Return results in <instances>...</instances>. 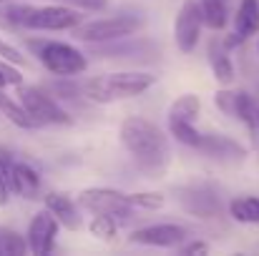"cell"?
<instances>
[{"label":"cell","mask_w":259,"mask_h":256,"mask_svg":"<svg viewBox=\"0 0 259 256\" xmlns=\"http://www.w3.org/2000/svg\"><path fill=\"white\" fill-rule=\"evenodd\" d=\"M121 146L146 173H161L169 164V138L166 133L144 116H128L118 131Z\"/></svg>","instance_id":"cell-1"},{"label":"cell","mask_w":259,"mask_h":256,"mask_svg":"<svg viewBox=\"0 0 259 256\" xmlns=\"http://www.w3.org/2000/svg\"><path fill=\"white\" fill-rule=\"evenodd\" d=\"M156 83V76L141 73V71H123V73H108L101 78H91L83 83V95L93 103H113L121 98H134L146 93Z\"/></svg>","instance_id":"cell-2"},{"label":"cell","mask_w":259,"mask_h":256,"mask_svg":"<svg viewBox=\"0 0 259 256\" xmlns=\"http://www.w3.org/2000/svg\"><path fill=\"white\" fill-rule=\"evenodd\" d=\"M28 48L38 56V61L43 63V68L53 76H81L88 68L86 56L63 40H28Z\"/></svg>","instance_id":"cell-3"},{"label":"cell","mask_w":259,"mask_h":256,"mask_svg":"<svg viewBox=\"0 0 259 256\" xmlns=\"http://www.w3.org/2000/svg\"><path fill=\"white\" fill-rule=\"evenodd\" d=\"M141 25L144 20L136 15H113V18H101L91 23H78L73 28V35L76 40H83V43H108V40H123L134 35Z\"/></svg>","instance_id":"cell-4"},{"label":"cell","mask_w":259,"mask_h":256,"mask_svg":"<svg viewBox=\"0 0 259 256\" xmlns=\"http://www.w3.org/2000/svg\"><path fill=\"white\" fill-rule=\"evenodd\" d=\"M18 100L38 126H68L73 118L61 103L35 85H18Z\"/></svg>","instance_id":"cell-5"},{"label":"cell","mask_w":259,"mask_h":256,"mask_svg":"<svg viewBox=\"0 0 259 256\" xmlns=\"http://www.w3.org/2000/svg\"><path fill=\"white\" fill-rule=\"evenodd\" d=\"M78 203L81 209H86L91 214H108L113 219H128L134 214V206L128 201V193L116 191V188H86L78 193Z\"/></svg>","instance_id":"cell-6"},{"label":"cell","mask_w":259,"mask_h":256,"mask_svg":"<svg viewBox=\"0 0 259 256\" xmlns=\"http://www.w3.org/2000/svg\"><path fill=\"white\" fill-rule=\"evenodd\" d=\"M174 193H176L179 206L194 219H217L222 211L217 191L206 183H186V186H179Z\"/></svg>","instance_id":"cell-7"},{"label":"cell","mask_w":259,"mask_h":256,"mask_svg":"<svg viewBox=\"0 0 259 256\" xmlns=\"http://www.w3.org/2000/svg\"><path fill=\"white\" fill-rule=\"evenodd\" d=\"M81 20L78 10L63 3H53V5H43L30 10L28 20H25V30H73Z\"/></svg>","instance_id":"cell-8"},{"label":"cell","mask_w":259,"mask_h":256,"mask_svg":"<svg viewBox=\"0 0 259 256\" xmlns=\"http://www.w3.org/2000/svg\"><path fill=\"white\" fill-rule=\"evenodd\" d=\"M201 13H199V3L196 0H186L174 20V43L181 53H191L199 45L201 38Z\"/></svg>","instance_id":"cell-9"},{"label":"cell","mask_w":259,"mask_h":256,"mask_svg":"<svg viewBox=\"0 0 259 256\" xmlns=\"http://www.w3.org/2000/svg\"><path fill=\"white\" fill-rule=\"evenodd\" d=\"M58 229H61V224L56 221V216L48 209L38 211L30 219V226H28V236H25L28 251H33V254H38V256H48L56 249Z\"/></svg>","instance_id":"cell-10"},{"label":"cell","mask_w":259,"mask_h":256,"mask_svg":"<svg viewBox=\"0 0 259 256\" xmlns=\"http://www.w3.org/2000/svg\"><path fill=\"white\" fill-rule=\"evenodd\" d=\"M186 239V229L179 224H154V226H144L131 231L128 241L131 244H141V246H161V249H171L179 246Z\"/></svg>","instance_id":"cell-11"},{"label":"cell","mask_w":259,"mask_h":256,"mask_svg":"<svg viewBox=\"0 0 259 256\" xmlns=\"http://www.w3.org/2000/svg\"><path fill=\"white\" fill-rule=\"evenodd\" d=\"M199 151L206 153L209 159H217V161H244L247 159V148L242 143H237L234 138L222 136V133L201 136Z\"/></svg>","instance_id":"cell-12"},{"label":"cell","mask_w":259,"mask_h":256,"mask_svg":"<svg viewBox=\"0 0 259 256\" xmlns=\"http://www.w3.org/2000/svg\"><path fill=\"white\" fill-rule=\"evenodd\" d=\"M46 209L56 216V221L63 226V229H68V231H76V229H81V216H78V211H76V203L66 196V193H48L46 196Z\"/></svg>","instance_id":"cell-13"},{"label":"cell","mask_w":259,"mask_h":256,"mask_svg":"<svg viewBox=\"0 0 259 256\" xmlns=\"http://www.w3.org/2000/svg\"><path fill=\"white\" fill-rule=\"evenodd\" d=\"M10 191H15L23 198H38L40 191V176L38 171L23 161H15L13 173H10Z\"/></svg>","instance_id":"cell-14"},{"label":"cell","mask_w":259,"mask_h":256,"mask_svg":"<svg viewBox=\"0 0 259 256\" xmlns=\"http://www.w3.org/2000/svg\"><path fill=\"white\" fill-rule=\"evenodd\" d=\"M234 30L242 38H249L259 30V0H242L234 15Z\"/></svg>","instance_id":"cell-15"},{"label":"cell","mask_w":259,"mask_h":256,"mask_svg":"<svg viewBox=\"0 0 259 256\" xmlns=\"http://www.w3.org/2000/svg\"><path fill=\"white\" fill-rule=\"evenodd\" d=\"M199 13H201V23L211 30H222L229 23V10H227V0H201L199 3Z\"/></svg>","instance_id":"cell-16"},{"label":"cell","mask_w":259,"mask_h":256,"mask_svg":"<svg viewBox=\"0 0 259 256\" xmlns=\"http://www.w3.org/2000/svg\"><path fill=\"white\" fill-rule=\"evenodd\" d=\"M209 63H211V73L217 78V83L229 85L234 81V66H232V58L227 56V48L224 45H211L209 48Z\"/></svg>","instance_id":"cell-17"},{"label":"cell","mask_w":259,"mask_h":256,"mask_svg":"<svg viewBox=\"0 0 259 256\" xmlns=\"http://www.w3.org/2000/svg\"><path fill=\"white\" fill-rule=\"evenodd\" d=\"M33 5L25 3H10L0 8V28L3 30H25V20L30 15Z\"/></svg>","instance_id":"cell-18"},{"label":"cell","mask_w":259,"mask_h":256,"mask_svg":"<svg viewBox=\"0 0 259 256\" xmlns=\"http://www.w3.org/2000/svg\"><path fill=\"white\" fill-rule=\"evenodd\" d=\"M0 113H3L13 126H18V128H38V123L28 116V111L20 106V100L15 103L13 98H8V95L3 93V88H0Z\"/></svg>","instance_id":"cell-19"},{"label":"cell","mask_w":259,"mask_h":256,"mask_svg":"<svg viewBox=\"0 0 259 256\" xmlns=\"http://www.w3.org/2000/svg\"><path fill=\"white\" fill-rule=\"evenodd\" d=\"M199 113H201V100H199V95H194V93L179 95L171 103V108H169V118L189 121V123H194V121L199 118Z\"/></svg>","instance_id":"cell-20"},{"label":"cell","mask_w":259,"mask_h":256,"mask_svg":"<svg viewBox=\"0 0 259 256\" xmlns=\"http://www.w3.org/2000/svg\"><path fill=\"white\" fill-rule=\"evenodd\" d=\"M229 214L239 224H259V198L257 196H242L229 203Z\"/></svg>","instance_id":"cell-21"},{"label":"cell","mask_w":259,"mask_h":256,"mask_svg":"<svg viewBox=\"0 0 259 256\" xmlns=\"http://www.w3.org/2000/svg\"><path fill=\"white\" fill-rule=\"evenodd\" d=\"M169 133L179 143L189 146V148H199L201 143V133L189 123V121H176V118H169Z\"/></svg>","instance_id":"cell-22"},{"label":"cell","mask_w":259,"mask_h":256,"mask_svg":"<svg viewBox=\"0 0 259 256\" xmlns=\"http://www.w3.org/2000/svg\"><path fill=\"white\" fill-rule=\"evenodd\" d=\"M88 231L101 241H111L118 231V221L108 214H93V221L88 224Z\"/></svg>","instance_id":"cell-23"},{"label":"cell","mask_w":259,"mask_h":256,"mask_svg":"<svg viewBox=\"0 0 259 256\" xmlns=\"http://www.w3.org/2000/svg\"><path fill=\"white\" fill-rule=\"evenodd\" d=\"M28 251L25 236H20L13 229H0V254L5 256H23Z\"/></svg>","instance_id":"cell-24"},{"label":"cell","mask_w":259,"mask_h":256,"mask_svg":"<svg viewBox=\"0 0 259 256\" xmlns=\"http://www.w3.org/2000/svg\"><path fill=\"white\" fill-rule=\"evenodd\" d=\"M242 123H247V128L254 133V118H257V106H254V98L247 93V90H237V116Z\"/></svg>","instance_id":"cell-25"},{"label":"cell","mask_w":259,"mask_h":256,"mask_svg":"<svg viewBox=\"0 0 259 256\" xmlns=\"http://www.w3.org/2000/svg\"><path fill=\"white\" fill-rule=\"evenodd\" d=\"M128 201L134 209H144V211H156L164 206V193L159 191H139V193H128Z\"/></svg>","instance_id":"cell-26"},{"label":"cell","mask_w":259,"mask_h":256,"mask_svg":"<svg viewBox=\"0 0 259 256\" xmlns=\"http://www.w3.org/2000/svg\"><path fill=\"white\" fill-rule=\"evenodd\" d=\"M214 103H217V108L224 116H229V118L237 116V90H217L214 93Z\"/></svg>","instance_id":"cell-27"},{"label":"cell","mask_w":259,"mask_h":256,"mask_svg":"<svg viewBox=\"0 0 259 256\" xmlns=\"http://www.w3.org/2000/svg\"><path fill=\"white\" fill-rule=\"evenodd\" d=\"M8 85H23V73L15 68V63H8L0 58V88H8Z\"/></svg>","instance_id":"cell-28"},{"label":"cell","mask_w":259,"mask_h":256,"mask_svg":"<svg viewBox=\"0 0 259 256\" xmlns=\"http://www.w3.org/2000/svg\"><path fill=\"white\" fill-rule=\"evenodd\" d=\"M56 3H63V5H71L76 10H91V13H98L108 5V0H56Z\"/></svg>","instance_id":"cell-29"},{"label":"cell","mask_w":259,"mask_h":256,"mask_svg":"<svg viewBox=\"0 0 259 256\" xmlns=\"http://www.w3.org/2000/svg\"><path fill=\"white\" fill-rule=\"evenodd\" d=\"M0 58L8 61V63H15V66H23V63H25V56H23L15 45L5 43V40H0Z\"/></svg>","instance_id":"cell-30"},{"label":"cell","mask_w":259,"mask_h":256,"mask_svg":"<svg viewBox=\"0 0 259 256\" xmlns=\"http://www.w3.org/2000/svg\"><path fill=\"white\" fill-rule=\"evenodd\" d=\"M181 254H186V256H194V254H209V244H204V241H191V244L181 246Z\"/></svg>","instance_id":"cell-31"},{"label":"cell","mask_w":259,"mask_h":256,"mask_svg":"<svg viewBox=\"0 0 259 256\" xmlns=\"http://www.w3.org/2000/svg\"><path fill=\"white\" fill-rule=\"evenodd\" d=\"M8 201H10V186H8V181H5L3 171H0V206H5Z\"/></svg>","instance_id":"cell-32"},{"label":"cell","mask_w":259,"mask_h":256,"mask_svg":"<svg viewBox=\"0 0 259 256\" xmlns=\"http://www.w3.org/2000/svg\"><path fill=\"white\" fill-rule=\"evenodd\" d=\"M244 40H247V38H242V35H239V33H237V30H234V33H232V35H229V38H227V40H224V48H227V50H229V48H234V45H242V43H244Z\"/></svg>","instance_id":"cell-33"},{"label":"cell","mask_w":259,"mask_h":256,"mask_svg":"<svg viewBox=\"0 0 259 256\" xmlns=\"http://www.w3.org/2000/svg\"><path fill=\"white\" fill-rule=\"evenodd\" d=\"M254 133H259V108H257V118H254Z\"/></svg>","instance_id":"cell-34"},{"label":"cell","mask_w":259,"mask_h":256,"mask_svg":"<svg viewBox=\"0 0 259 256\" xmlns=\"http://www.w3.org/2000/svg\"><path fill=\"white\" fill-rule=\"evenodd\" d=\"M0 3H10V0H0Z\"/></svg>","instance_id":"cell-35"},{"label":"cell","mask_w":259,"mask_h":256,"mask_svg":"<svg viewBox=\"0 0 259 256\" xmlns=\"http://www.w3.org/2000/svg\"><path fill=\"white\" fill-rule=\"evenodd\" d=\"M257 50H259V43H257Z\"/></svg>","instance_id":"cell-36"}]
</instances>
